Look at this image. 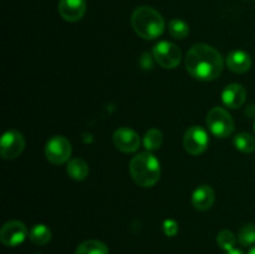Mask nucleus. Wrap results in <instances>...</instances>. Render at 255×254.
<instances>
[{
  "label": "nucleus",
  "mask_w": 255,
  "mask_h": 254,
  "mask_svg": "<svg viewBox=\"0 0 255 254\" xmlns=\"http://www.w3.org/2000/svg\"><path fill=\"white\" fill-rule=\"evenodd\" d=\"M75 254H109V248L106 244L97 239L85 241L77 247Z\"/></svg>",
  "instance_id": "obj_16"
},
{
  "label": "nucleus",
  "mask_w": 255,
  "mask_h": 254,
  "mask_svg": "<svg viewBox=\"0 0 255 254\" xmlns=\"http://www.w3.org/2000/svg\"><path fill=\"white\" fill-rule=\"evenodd\" d=\"M217 243L222 249L228 252L231 249H234V246L237 243V237L234 236L233 232L224 229V231L219 232L218 236H217Z\"/></svg>",
  "instance_id": "obj_21"
},
{
  "label": "nucleus",
  "mask_w": 255,
  "mask_h": 254,
  "mask_svg": "<svg viewBox=\"0 0 255 254\" xmlns=\"http://www.w3.org/2000/svg\"><path fill=\"white\" fill-rule=\"evenodd\" d=\"M254 129H255V122H254Z\"/></svg>",
  "instance_id": "obj_26"
},
{
  "label": "nucleus",
  "mask_w": 255,
  "mask_h": 254,
  "mask_svg": "<svg viewBox=\"0 0 255 254\" xmlns=\"http://www.w3.org/2000/svg\"><path fill=\"white\" fill-rule=\"evenodd\" d=\"M162 141H163V134L157 128H151L147 131L143 137V144L149 152L158 149L162 146Z\"/></svg>",
  "instance_id": "obj_19"
},
{
  "label": "nucleus",
  "mask_w": 255,
  "mask_h": 254,
  "mask_svg": "<svg viewBox=\"0 0 255 254\" xmlns=\"http://www.w3.org/2000/svg\"><path fill=\"white\" fill-rule=\"evenodd\" d=\"M168 31L174 39H184L189 34V26L181 19H173L169 21Z\"/></svg>",
  "instance_id": "obj_20"
},
{
  "label": "nucleus",
  "mask_w": 255,
  "mask_h": 254,
  "mask_svg": "<svg viewBox=\"0 0 255 254\" xmlns=\"http://www.w3.org/2000/svg\"><path fill=\"white\" fill-rule=\"evenodd\" d=\"M114 143L117 149L125 152V153H132L138 149L141 144L139 136L128 127H121L116 129L114 133Z\"/></svg>",
  "instance_id": "obj_10"
},
{
  "label": "nucleus",
  "mask_w": 255,
  "mask_h": 254,
  "mask_svg": "<svg viewBox=\"0 0 255 254\" xmlns=\"http://www.w3.org/2000/svg\"><path fill=\"white\" fill-rule=\"evenodd\" d=\"M192 203L199 211H207L214 203V191L209 186H199L192 196Z\"/></svg>",
  "instance_id": "obj_14"
},
{
  "label": "nucleus",
  "mask_w": 255,
  "mask_h": 254,
  "mask_svg": "<svg viewBox=\"0 0 255 254\" xmlns=\"http://www.w3.org/2000/svg\"><path fill=\"white\" fill-rule=\"evenodd\" d=\"M249 254H255V246L252 247L251 251H249Z\"/></svg>",
  "instance_id": "obj_25"
},
{
  "label": "nucleus",
  "mask_w": 255,
  "mask_h": 254,
  "mask_svg": "<svg viewBox=\"0 0 255 254\" xmlns=\"http://www.w3.org/2000/svg\"><path fill=\"white\" fill-rule=\"evenodd\" d=\"M153 57L164 69H174L179 65L182 52L176 44L169 41H161L152 50Z\"/></svg>",
  "instance_id": "obj_6"
},
{
  "label": "nucleus",
  "mask_w": 255,
  "mask_h": 254,
  "mask_svg": "<svg viewBox=\"0 0 255 254\" xmlns=\"http://www.w3.org/2000/svg\"><path fill=\"white\" fill-rule=\"evenodd\" d=\"M132 179L141 187H152L161 177L159 162L151 152H139L129 162Z\"/></svg>",
  "instance_id": "obj_2"
},
{
  "label": "nucleus",
  "mask_w": 255,
  "mask_h": 254,
  "mask_svg": "<svg viewBox=\"0 0 255 254\" xmlns=\"http://www.w3.org/2000/svg\"><path fill=\"white\" fill-rule=\"evenodd\" d=\"M87 5L85 0H60L59 14L66 21L75 22L84 17Z\"/></svg>",
  "instance_id": "obj_11"
},
{
  "label": "nucleus",
  "mask_w": 255,
  "mask_h": 254,
  "mask_svg": "<svg viewBox=\"0 0 255 254\" xmlns=\"http://www.w3.org/2000/svg\"><path fill=\"white\" fill-rule=\"evenodd\" d=\"M207 126L219 138L231 136L234 131V121L229 112L222 107H213L207 115Z\"/></svg>",
  "instance_id": "obj_4"
},
{
  "label": "nucleus",
  "mask_w": 255,
  "mask_h": 254,
  "mask_svg": "<svg viewBox=\"0 0 255 254\" xmlns=\"http://www.w3.org/2000/svg\"><path fill=\"white\" fill-rule=\"evenodd\" d=\"M67 174L75 181H84L89 176V164L82 158H74L67 164Z\"/></svg>",
  "instance_id": "obj_15"
},
{
  "label": "nucleus",
  "mask_w": 255,
  "mask_h": 254,
  "mask_svg": "<svg viewBox=\"0 0 255 254\" xmlns=\"http://www.w3.org/2000/svg\"><path fill=\"white\" fill-rule=\"evenodd\" d=\"M247 99V91L242 85L231 84L222 92L223 104L229 109H239L244 105Z\"/></svg>",
  "instance_id": "obj_12"
},
{
  "label": "nucleus",
  "mask_w": 255,
  "mask_h": 254,
  "mask_svg": "<svg viewBox=\"0 0 255 254\" xmlns=\"http://www.w3.org/2000/svg\"><path fill=\"white\" fill-rule=\"evenodd\" d=\"M209 143L208 133L204 128L199 126H192L184 133L183 146L188 153L197 156L203 153Z\"/></svg>",
  "instance_id": "obj_7"
},
{
  "label": "nucleus",
  "mask_w": 255,
  "mask_h": 254,
  "mask_svg": "<svg viewBox=\"0 0 255 254\" xmlns=\"http://www.w3.org/2000/svg\"><path fill=\"white\" fill-rule=\"evenodd\" d=\"M29 236L26 226L20 221H10L2 226L0 231V241L7 247H16L21 244Z\"/></svg>",
  "instance_id": "obj_9"
},
{
  "label": "nucleus",
  "mask_w": 255,
  "mask_h": 254,
  "mask_svg": "<svg viewBox=\"0 0 255 254\" xmlns=\"http://www.w3.org/2000/svg\"><path fill=\"white\" fill-rule=\"evenodd\" d=\"M227 65L236 74H244L252 67V57L246 51L234 50L227 56Z\"/></svg>",
  "instance_id": "obj_13"
},
{
  "label": "nucleus",
  "mask_w": 255,
  "mask_h": 254,
  "mask_svg": "<svg viewBox=\"0 0 255 254\" xmlns=\"http://www.w3.org/2000/svg\"><path fill=\"white\" fill-rule=\"evenodd\" d=\"M239 243L243 247H249L255 243V224H246L242 227L238 234Z\"/></svg>",
  "instance_id": "obj_22"
},
{
  "label": "nucleus",
  "mask_w": 255,
  "mask_h": 254,
  "mask_svg": "<svg viewBox=\"0 0 255 254\" xmlns=\"http://www.w3.org/2000/svg\"><path fill=\"white\" fill-rule=\"evenodd\" d=\"M163 232L167 237H174L178 233V223L173 219H166L163 222Z\"/></svg>",
  "instance_id": "obj_23"
},
{
  "label": "nucleus",
  "mask_w": 255,
  "mask_h": 254,
  "mask_svg": "<svg viewBox=\"0 0 255 254\" xmlns=\"http://www.w3.org/2000/svg\"><path fill=\"white\" fill-rule=\"evenodd\" d=\"M226 254H244V253H243V252H242V251H239V249L234 248V249H231V251L227 252Z\"/></svg>",
  "instance_id": "obj_24"
},
{
  "label": "nucleus",
  "mask_w": 255,
  "mask_h": 254,
  "mask_svg": "<svg viewBox=\"0 0 255 254\" xmlns=\"http://www.w3.org/2000/svg\"><path fill=\"white\" fill-rule=\"evenodd\" d=\"M51 231L45 224H36L29 232L30 241L37 246H44V244L49 243L51 241Z\"/></svg>",
  "instance_id": "obj_17"
},
{
  "label": "nucleus",
  "mask_w": 255,
  "mask_h": 254,
  "mask_svg": "<svg viewBox=\"0 0 255 254\" xmlns=\"http://www.w3.org/2000/svg\"><path fill=\"white\" fill-rule=\"evenodd\" d=\"M233 143L236 148L243 153H251V152L255 151V137L253 134L247 133V132L237 134L234 137Z\"/></svg>",
  "instance_id": "obj_18"
},
{
  "label": "nucleus",
  "mask_w": 255,
  "mask_h": 254,
  "mask_svg": "<svg viewBox=\"0 0 255 254\" xmlns=\"http://www.w3.org/2000/svg\"><path fill=\"white\" fill-rule=\"evenodd\" d=\"M131 24L137 35L146 40L157 39L163 34L164 20L157 10L149 6H139L133 11Z\"/></svg>",
  "instance_id": "obj_3"
},
{
  "label": "nucleus",
  "mask_w": 255,
  "mask_h": 254,
  "mask_svg": "<svg viewBox=\"0 0 255 254\" xmlns=\"http://www.w3.org/2000/svg\"><path fill=\"white\" fill-rule=\"evenodd\" d=\"M25 147L24 136L16 129H9L5 132L0 142V153L5 159L16 158Z\"/></svg>",
  "instance_id": "obj_8"
},
{
  "label": "nucleus",
  "mask_w": 255,
  "mask_h": 254,
  "mask_svg": "<svg viewBox=\"0 0 255 254\" xmlns=\"http://www.w3.org/2000/svg\"><path fill=\"white\" fill-rule=\"evenodd\" d=\"M72 147L69 139L64 136H54L46 142L45 156L54 164H62L71 157Z\"/></svg>",
  "instance_id": "obj_5"
},
{
  "label": "nucleus",
  "mask_w": 255,
  "mask_h": 254,
  "mask_svg": "<svg viewBox=\"0 0 255 254\" xmlns=\"http://www.w3.org/2000/svg\"><path fill=\"white\" fill-rule=\"evenodd\" d=\"M223 57L214 47L197 44L187 52L186 69L191 76L202 81H212L223 71Z\"/></svg>",
  "instance_id": "obj_1"
}]
</instances>
